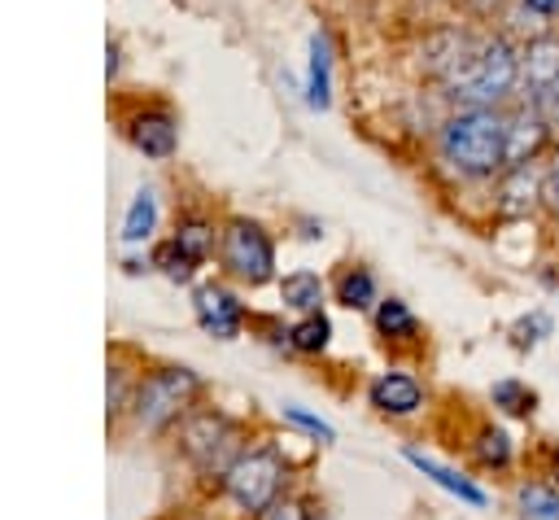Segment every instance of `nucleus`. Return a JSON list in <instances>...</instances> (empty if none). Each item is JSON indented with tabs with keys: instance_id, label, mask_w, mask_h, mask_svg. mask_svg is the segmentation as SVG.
Segmentation results:
<instances>
[{
	"instance_id": "30",
	"label": "nucleus",
	"mask_w": 559,
	"mask_h": 520,
	"mask_svg": "<svg viewBox=\"0 0 559 520\" xmlns=\"http://www.w3.org/2000/svg\"><path fill=\"white\" fill-rule=\"evenodd\" d=\"M122 398H127L122 371H118V367H109V411H118V406H122Z\"/></svg>"
},
{
	"instance_id": "18",
	"label": "nucleus",
	"mask_w": 559,
	"mask_h": 520,
	"mask_svg": "<svg viewBox=\"0 0 559 520\" xmlns=\"http://www.w3.org/2000/svg\"><path fill=\"white\" fill-rule=\"evenodd\" d=\"M376 328H380V336H389V341H411L419 323H415V315H411L406 302L384 297V302H376Z\"/></svg>"
},
{
	"instance_id": "16",
	"label": "nucleus",
	"mask_w": 559,
	"mask_h": 520,
	"mask_svg": "<svg viewBox=\"0 0 559 520\" xmlns=\"http://www.w3.org/2000/svg\"><path fill=\"white\" fill-rule=\"evenodd\" d=\"M280 297H284V306L310 315V310H319V302H323V280H319L314 271H293V275L280 280Z\"/></svg>"
},
{
	"instance_id": "12",
	"label": "nucleus",
	"mask_w": 559,
	"mask_h": 520,
	"mask_svg": "<svg viewBox=\"0 0 559 520\" xmlns=\"http://www.w3.org/2000/svg\"><path fill=\"white\" fill-rule=\"evenodd\" d=\"M367 398H371V406L384 411V415H411V411H419L424 389H419V380L406 376V371H384V376L371 380Z\"/></svg>"
},
{
	"instance_id": "28",
	"label": "nucleus",
	"mask_w": 559,
	"mask_h": 520,
	"mask_svg": "<svg viewBox=\"0 0 559 520\" xmlns=\"http://www.w3.org/2000/svg\"><path fill=\"white\" fill-rule=\"evenodd\" d=\"M546 201L559 210V149H555V157H550V166H546Z\"/></svg>"
},
{
	"instance_id": "21",
	"label": "nucleus",
	"mask_w": 559,
	"mask_h": 520,
	"mask_svg": "<svg viewBox=\"0 0 559 520\" xmlns=\"http://www.w3.org/2000/svg\"><path fill=\"white\" fill-rule=\"evenodd\" d=\"M515 503L528 520H559V494L550 485H520Z\"/></svg>"
},
{
	"instance_id": "27",
	"label": "nucleus",
	"mask_w": 559,
	"mask_h": 520,
	"mask_svg": "<svg viewBox=\"0 0 559 520\" xmlns=\"http://www.w3.org/2000/svg\"><path fill=\"white\" fill-rule=\"evenodd\" d=\"M511 0H463V9L467 13H476V17H493V13H502Z\"/></svg>"
},
{
	"instance_id": "22",
	"label": "nucleus",
	"mask_w": 559,
	"mask_h": 520,
	"mask_svg": "<svg viewBox=\"0 0 559 520\" xmlns=\"http://www.w3.org/2000/svg\"><path fill=\"white\" fill-rule=\"evenodd\" d=\"M493 406H502L507 415H528V411L537 406V398H533V389H524L520 380H498V385H493Z\"/></svg>"
},
{
	"instance_id": "17",
	"label": "nucleus",
	"mask_w": 559,
	"mask_h": 520,
	"mask_svg": "<svg viewBox=\"0 0 559 520\" xmlns=\"http://www.w3.org/2000/svg\"><path fill=\"white\" fill-rule=\"evenodd\" d=\"M336 302L349 306V310H367V306L376 302V275H371L367 267L341 271V280H336Z\"/></svg>"
},
{
	"instance_id": "29",
	"label": "nucleus",
	"mask_w": 559,
	"mask_h": 520,
	"mask_svg": "<svg viewBox=\"0 0 559 520\" xmlns=\"http://www.w3.org/2000/svg\"><path fill=\"white\" fill-rule=\"evenodd\" d=\"M266 520H310V507H301V503H284V507H271Z\"/></svg>"
},
{
	"instance_id": "9",
	"label": "nucleus",
	"mask_w": 559,
	"mask_h": 520,
	"mask_svg": "<svg viewBox=\"0 0 559 520\" xmlns=\"http://www.w3.org/2000/svg\"><path fill=\"white\" fill-rule=\"evenodd\" d=\"M192 315H197V323H201L210 336H218V341L240 336V323H245V306H240L236 293H227L223 284H201V288L192 293Z\"/></svg>"
},
{
	"instance_id": "5",
	"label": "nucleus",
	"mask_w": 559,
	"mask_h": 520,
	"mask_svg": "<svg viewBox=\"0 0 559 520\" xmlns=\"http://www.w3.org/2000/svg\"><path fill=\"white\" fill-rule=\"evenodd\" d=\"M223 262L245 284H266L275 275V245L253 218H231L223 227Z\"/></svg>"
},
{
	"instance_id": "3",
	"label": "nucleus",
	"mask_w": 559,
	"mask_h": 520,
	"mask_svg": "<svg viewBox=\"0 0 559 520\" xmlns=\"http://www.w3.org/2000/svg\"><path fill=\"white\" fill-rule=\"evenodd\" d=\"M223 485H227V494H231L245 511L262 516V511L275 503L280 485H284V454H280L275 446L240 450L236 463L223 472Z\"/></svg>"
},
{
	"instance_id": "1",
	"label": "nucleus",
	"mask_w": 559,
	"mask_h": 520,
	"mask_svg": "<svg viewBox=\"0 0 559 520\" xmlns=\"http://www.w3.org/2000/svg\"><path fill=\"white\" fill-rule=\"evenodd\" d=\"M437 157L459 179H489L507 170V109L463 105L437 131Z\"/></svg>"
},
{
	"instance_id": "14",
	"label": "nucleus",
	"mask_w": 559,
	"mask_h": 520,
	"mask_svg": "<svg viewBox=\"0 0 559 520\" xmlns=\"http://www.w3.org/2000/svg\"><path fill=\"white\" fill-rule=\"evenodd\" d=\"M157 227V192L153 188H140L127 205V218H122V240L127 245H140L148 240V232Z\"/></svg>"
},
{
	"instance_id": "19",
	"label": "nucleus",
	"mask_w": 559,
	"mask_h": 520,
	"mask_svg": "<svg viewBox=\"0 0 559 520\" xmlns=\"http://www.w3.org/2000/svg\"><path fill=\"white\" fill-rule=\"evenodd\" d=\"M288 341H293V350H301V354H323L328 341H332V323H328V315H319V310L301 315V319L288 328Z\"/></svg>"
},
{
	"instance_id": "26",
	"label": "nucleus",
	"mask_w": 559,
	"mask_h": 520,
	"mask_svg": "<svg viewBox=\"0 0 559 520\" xmlns=\"http://www.w3.org/2000/svg\"><path fill=\"white\" fill-rule=\"evenodd\" d=\"M528 105H537V109H542V118H546V122L559 131V83H555L550 92H542L537 101H528Z\"/></svg>"
},
{
	"instance_id": "13",
	"label": "nucleus",
	"mask_w": 559,
	"mask_h": 520,
	"mask_svg": "<svg viewBox=\"0 0 559 520\" xmlns=\"http://www.w3.org/2000/svg\"><path fill=\"white\" fill-rule=\"evenodd\" d=\"M332 101V44L328 35H310V66H306V105L328 109Z\"/></svg>"
},
{
	"instance_id": "11",
	"label": "nucleus",
	"mask_w": 559,
	"mask_h": 520,
	"mask_svg": "<svg viewBox=\"0 0 559 520\" xmlns=\"http://www.w3.org/2000/svg\"><path fill=\"white\" fill-rule=\"evenodd\" d=\"M127 140L144 153V157H170L179 144V122L166 109H144L127 122Z\"/></svg>"
},
{
	"instance_id": "6",
	"label": "nucleus",
	"mask_w": 559,
	"mask_h": 520,
	"mask_svg": "<svg viewBox=\"0 0 559 520\" xmlns=\"http://www.w3.org/2000/svg\"><path fill=\"white\" fill-rule=\"evenodd\" d=\"M236 446H240V433L218 411H201V415H192L183 424V450L201 472H227L236 463V454H240Z\"/></svg>"
},
{
	"instance_id": "2",
	"label": "nucleus",
	"mask_w": 559,
	"mask_h": 520,
	"mask_svg": "<svg viewBox=\"0 0 559 520\" xmlns=\"http://www.w3.org/2000/svg\"><path fill=\"white\" fill-rule=\"evenodd\" d=\"M445 92L459 105H489L502 109L507 101L520 96V44L511 35H480L459 61L454 70L441 79Z\"/></svg>"
},
{
	"instance_id": "20",
	"label": "nucleus",
	"mask_w": 559,
	"mask_h": 520,
	"mask_svg": "<svg viewBox=\"0 0 559 520\" xmlns=\"http://www.w3.org/2000/svg\"><path fill=\"white\" fill-rule=\"evenodd\" d=\"M153 267H157L166 280L183 284V280H192V271H197L201 262H197V258H192V253H188V249H183V245L170 236V240H162V245L153 249Z\"/></svg>"
},
{
	"instance_id": "8",
	"label": "nucleus",
	"mask_w": 559,
	"mask_h": 520,
	"mask_svg": "<svg viewBox=\"0 0 559 520\" xmlns=\"http://www.w3.org/2000/svg\"><path fill=\"white\" fill-rule=\"evenodd\" d=\"M550 122L542 118L537 105L520 101L515 109H507V166H520V162H537L546 140H550Z\"/></svg>"
},
{
	"instance_id": "7",
	"label": "nucleus",
	"mask_w": 559,
	"mask_h": 520,
	"mask_svg": "<svg viewBox=\"0 0 559 520\" xmlns=\"http://www.w3.org/2000/svg\"><path fill=\"white\" fill-rule=\"evenodd\" d=\"M555 83H559V35L555 31H537V35H528L520 44V96L537 101Z\"/></svg>"
},
{
	"instance_id": "15",
	"label": "nucleus",
	"mask_w": 559,
	"mask_h": 520,
	"mask_svg": "<svg viewBox=\"0 0 559 520\" xmlns=\"http://www.w3.org/2000/svg\"><path fill=\"white\" fill-rule=\"evenodd\" d=\"M406 459H411V463H415V468H419L424 476H432V481H437L441 489L459 494V498H463V503H472V507H485V494H480V489H476V485H472L467 476H459V472H450V468L432 463V459H428V454H419V450H406Z\"/></svg>"
},
{
	"instance_id": "4",
	"label": "nucleus",
	"mask_w": 559,
	"mask_h": 520,
	"mask_svg": "<svg viewBox=\"0 0 559 520\" xmlns=\"http://www.w3.org/2000/svg\"><path fill=\"white\" fill-rule=\"evenodd\" d=\"M197 389H201V376L197 371H188V367H162V371H153V376H144L135 385L131 411H135V419L144 428H162V424H170L188 406V398Z\"/></svg>"
},
{
	"instance_id": "25",
	"label": "nucleus",
	"mask_w": 559,
	"mask_h": 520,
	"mask_svg": "<svg viewBox=\"0 0 559 520\" xmlns=\"http://www.w3.org/2000/svg\"><path fill=\"white\" fill-rule=\"evenodd\" d=\"M511 4L528 22H555L559 17V0H511Z\"/></svg>"
},
{
	"instance_id": "10",
	"label": "nucleus",
	"mask_w": 559,
	"mask_h": 520,
	"mask_svg": "<svg viewBox=\"0 0 559 520\" xmlns=\"http://www.w3.org/2000/svg\"><path fill=\"white\" fill-rule=\"evenodd\" d=\"M542 197H546V170L537 162H520V166L502 170V184H498V210L502 214H528Z\"/></svg>"
},
{
	"instance_id": "24",
	"label": "nucleus",
	"mask_w": 559,
	"mask_h": 520,
	"mask_svg": "<svg viewBox=\"0 0 559 520\" xmlns=\"http://www.w3.org/2000/svg\"><path fill=\"white\" fill-rule=\"evenodd\" d=\"M284 419H293L297 428H306L310 437H319V441H332L336 433H332V424H323L319 415H310V411H301V406H284Z\"/></svg>"
},
{
	"instance_id": "23",
	"label": "nucleus",
	"mask_w": 559,
	"mask_h": 520,
	"mask_svg": "<svg viewBox=\"0 0 559 520\" xmlns=\"http://www.w3.org/2000/svg\"><path fill=\"white\" fill-rule=\"evenodd\" d=\"M476 459H480L485 468H507V463H511V437H507L502 428H485V433L476 437Z\"/></svg>"
}]
</instances>
